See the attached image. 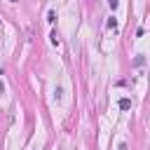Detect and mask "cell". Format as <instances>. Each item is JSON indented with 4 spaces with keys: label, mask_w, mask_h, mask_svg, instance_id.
<instances>
[{
    "label": "cell",
    "mask_w": 150,
    "mask_h": 150,
    "mask_svg": "<svg viewBox=\"0 0 150 150\" xmlns=\"http://www.w3.org/2000/svg\"><path fill=\"white\" fill-rule=\"evenodd\" d=\"M12 2H16V0H12Z\"/></svg>",
    "instance_id": "7"
},
{
    "label": "cell",
    "mask_w": 150,
    "mask_h": 150,
    "mask_svg": "<svg viewBox=\"0 0 150 150\" xmlns=\"http://www.w3.org/2000/svg\"><path fill=\"white\" fill-rule=\"evenodd\" d=\"M120 108H122V110H129V108H131V101H129V98H120Z\"/></svg>",
    "instance_id": "1"
},
{
    "label": "cell",
    "mask_w": 150,
    "mask_h": 150,
    "mask_svg": "<svg viewBox=\"0 0 150 150\" xmlns=\"http://www.w3.org/2000/svg\"><path fill=\"white\" fill-rule=\"evenodd\" d=\"M117 150H127V143H120V148Z\"/></svg>",
    "instance_id": "5"
},
{
    "label": "cell",
    "mask_w": 150,
    "mask_h": 150,
    "mask_svg": "<svg viewBox=\"0 0 150 150\" xmlns=\"http://www.w3.org/2000/svg\"><path fill=\"white\" fill-rule=\"evenodd\" d=\"M49 38H52V45H56V47L61 45V40H59V33H56V30H52V35H49Z\"/></svg>",
    "instance_id": "2"
},
{
    "label": "cell",
    "mask_w": 150,
    "mask_h": 150,
    "mask_svg": "<svg viewBox=\"0 0 150 150\" xmlns=\"http://www.w3.org/2000/svg\"><path fill=\"white\" fill-rule=\"evenodd\" d=\"M108 5H110V9H115L117 7V0H108Z\"/></svg>",
    "instance_id": "4"
},
{
    "label": "cell",
    "mask_w": 150,
    "mask_h": 150,
    "mask_svg": "<svg viewBox=\"0 0 150 150\" xmlns=\"http://www.w3.org/2000/svg\"><path fill=\"white\" fill-rule=\"evenodd\" d=\"M0 94H2V82H0Z\"/></svg>",
    "instance_id": "6"
},
{
    "label": "cell",
    "mask_w": 150,
    "mask_h": 150,
    "mask_svg": "<svg viewBox=\"0 0 150 150\" xmlns=\"http://www.w3.org/2000/svg\"><path fill=\"white\" fill-rule=\"evenodd\" d=\"M108 28H117V21H115V16H110V19H108Z\"/></svg>",
    "instance_id": "3"
}]
</instances>
